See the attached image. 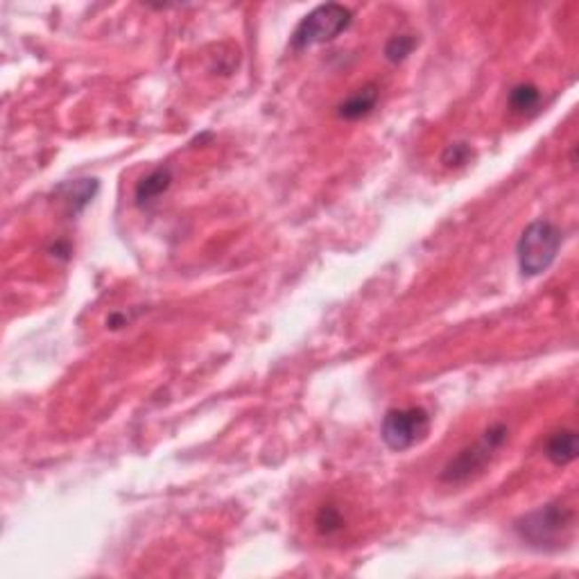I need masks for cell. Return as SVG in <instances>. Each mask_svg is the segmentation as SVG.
<instances>
[{"label":"cell","instance_id":"1","mask_svg":"<svg viewBox=\"0 0 579 579\" xmlns=\"http://www.w3.org/2000/svg\"><path fill=\"white\" fill-rule=\"evenodd\" d=\"M575 527L573 507L564 503H548L529 512L519 520L516 532L527 545L536 550H559Z\"/></svg>","mask_w":579,"mask_h":579},{"label":"cell","instance_id":"2","mask_svg":"<svg viewBox=\"0 0 579 579\" xmlns=\"http://www.w3.org/2000/svg\"><path fill=\"white\" fill-rule=\"evenodd\" d=\"M507 440H510L507 425L496 424L491 425V428H487L473 446L462 448L460 453L455 455L453 460L444 466V471H441V482L460 485V482H466V480L482 473V471L494 462L498 450L507 444Z\"/></svg>","mask_w":579,"mask_h":579},{"label":"cell","instance_id":"3","mask_svg":"<svg viewBox=\"0 0 579 579\" xmlns=\"http://www.w3.org/2000/svg\"><path fill=\"white\" fill-rule=\"evenodd\" d=\"M561 247V231L548 220L529 222L516 242V258L523 276H539L554 263Z\"/></svg>","mask_w":579,"mask_h":579},{"label":"cell","instance_id":"4","mask_svg":"<svg viewBox=\"0 0 579 579\" xmlns=\"http://www.w3.org/2000/svg\"><path fill=\"white\" fill-rule=\"evenodd\" d=\"M351 16L353 14H351L349 7L337 5V3H326V5L315 7L308 16L301 19L290 44H292L295 51H305V48H313V45L329 44L351 26Z\"/></svg>","mask_w":579,"mask_h":579},{"label":"cell","instance_id":"5","mask_svg":"<svg viewBox=\"0 0 579 579\" xmlns=\"http://www.w3.org/2000/svg\"><path fill=\"white\" fill-rule=\"evenodd\" d=\"M430 432V415L424 408H396L383 419L380 437L390 450H408L421 444Z\"/></svg>","mask_w":579,"mask_h":579},{"label":"cell","instance_id":"6","mask_svg":"<svg viewBox=\"0 0 579 579\" xmlns=\"http://www.w3.org/2000/svg\"><path fill=\"white\" fill-rule=\"evenodd\" d=\"M98 193V179H75L66 181V184L57 186L55 195L59 197L61 204L66 206L68 215H77L89 206Z\"/></svg>","mask_w":579,"mask_h":579},{"label":"cell","instance_id":"7","mask_svg":"<svg viewBox=\"0 0 579 579\" xmlns=\"http://www.w3.org/2000/svg\"><path fill=\"white\" fill-rule=\"evenodd\" d=\"M172 184V171L171 168H156L150 175H145L143 179L136 184L134 200L139 206H150L152 202L159 200L165 190Z\"/></svg>","mask_w":579,"mask_h":579},{"label":"cell","instance_id":"8","mask_svg":"<svg viewBox=\"0 0 579 579\" xmlns=\"http://www.w3.org/2000/svg\"><path fill=\"white\" fill-rule=\"evenodd\" d=\"M376 105H378V89L374 84H367L355 91L353 95H349L340 105L337 114L345 120H360L369 115L376 109Z\"/></svg>","mask_w":579,"mask_h":579},{"label":"cell","instance_id":"9","mask_svg":"<svg viewBox=\"0 0 579 579\" xmlns=\"http://www.w3.org/2000/svg\"><path fill=\"white\" fill-rule=\"evenodd\" d=\"M545 457L554 466H566L577 460V432L575 430H559L545 444Z\"/></svg>","mask_w":579,"mask_h":579},{"label":"cell","instance_id":"10","mask_svg":"<svg viewBox=\"0 0 579 579\" xmlns=\"http://www.w3.org/2000/svg\"><path fill=\"white\" fill-rule=\"evenodd\" d=\"M510 109L514 114H532V111L539 109L541 105V91L536 89L535 84H519L512 89L510 93Z\"/></svg>","mask_w":579,"mask_h":579},{"label":"cell","instance_id":"11","mask_svg":"<svg viewBox=\"0 0 579 579\" xmlns=\"http://www.w3.org/2000/svg\"><path fill=\"white\" fill-rule=\"evenodd\" d=\"M415 48H416V39L412 35L392 36V39L387 41V45H385V57H387V61H392V64H399V61H403L405 57L412 55Z\"/></svg>","mask_w":579,"mask_h":579},{"label":"cell","instance_id":"12","mask_svg":"<svg viewBox=\"0 0 579 579\" xmlns=\"http://www.w3.org/2000/svg\"><path fill=\"white\" fill-rule=\"evenodd\" d=\"M345 527V520H342V514L335 507H321L320 514H317V529L321 535H333V532H340Z\"/></svg>","mask_w":579,"mask_h":579},{"label":"cell","instance_id":"13","mask_svg":"<svg viewBox=\"0 0 579 579\" xmlns=\"http://www.w3.org/2000/svg\"><path fill=\"white\" fill-rule=\"evenodd\" d=\"M471 156H473V152H471L469 145L453 143L446 147V152L441 155V161H444V165H448V168H460V165L469 163Z\"/></svg>","mask_w":579,"mask_h":579}]
</instances>
